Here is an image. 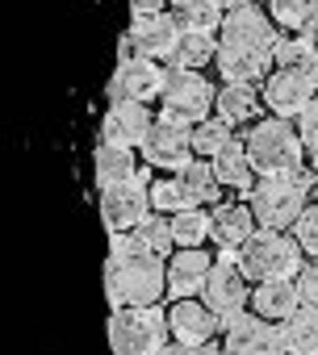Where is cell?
I'll use <instances>...</instances> for the list:
<instances>
[{
	"label": "cell",
	"mask_w": 318,
	"mask_h": 355,
	"mask_svg": "<svg viewBox=\"0 0 318 355\" xmlns=\"http://www.w3.org/2000/svg\"><path fill=\"white\" fill-rule=\"evenodd\" d=\"M214 272V259L201 251V247H176V255L168 259V293L181 301V297H197L206 288Z\"/></svg>",
	"instance_id": "e0dca14e"
},
{
	"label": "cell",
	"mask_w": 318,
	"mask_h": 355,
	"mask_svg": "<svg viewBox=\"0 0 318 355\" xmlns=\"http://www.w3.org/2000/svg\"><path fill=\"white\" fill-rule=\"evenodd\" d=\"M310 189H306V175H260V184L251 189L247 205L260 222V230H293L297 218L310 209L306 205Z\"/></svg>",
	"instance_id": "3957f363"
},
{
	"label": "cell",
	"mask_w": 318,
	"mask_h": 355,
	"mask_svg": "<svg viewBox=\"0 0 318 355\" xmlns=\"http://www.w3.org/2000/svg\"><path fill=\"white\" fill-rule=\"evenodd\" d=\"M101 218H105V226L113 234L134 230L142 218H151V189L138 180V175H130V180H122V184L101 189Z\"/></svg>",
	"instance_id": "30bf717a"
},
{
	"label": "cell",
	"mask_w": 318,
	"mask_h": 355,
	"mask_svg": "<svg viewBox=\"0 0 318 355\" xmlns=\"http://www.w3.org/2000/svg\"><path fill=\"white\" fill-rule=\"evenodd\" d=\"M176 17H181V30L185 34H218L222 21H226V13H222L218 0H193V5L176 9Z\"/></svg>",
	"instance_id": "4316f807"
},
{
	"label": "cell",
	"mask_w": 318,
	"mask_h": 355,
	"mask_svg": "<svg viewBox=\"0 0 318 355\" xmlns=\"http://www.w3.org/2000/svg\"><path fill=\"white\" fill-rule=\"evenodd\" d=\"M272 63H276V67H285V71H314L318 51H314V42H310L306 34H293V38H281V42H276Z\"/></svg>",
	"instance_id": "4dcf8cb0"
},
{
	"label": "cell",
	"mask_w": 318,
	"mask_h": 355,
	"mask_svg": "<svg viewBox=\"0 0 318 355\" xmlns=\"http://www.w3.org/2000/svg\"><path fill=\"white\" fill-rule=\"evenodd\" d=\"M105 293L113 309H134V305H159L168 293V263L159 255H109L105 263Z\"/></svg>",
	"instance_id": "6da1fadb"
},
{
	"label": "cell",
	"mask_w": 318,
	"mask_h": 355,
	"mask_svg": "<svg viewBox=\"0 0 318 355\" xmlns=\"http://www.w3.org/2000/svg\"><path fill=\"white\" fill-rule=\"evenodd\" d=\"M142 155H147V163L159 167V171H181V167H189L193 155H197V150H193V125L164 113V117L155 121L151 138L142 142Z\"/></svg>",
	"instance_id": "52a82bcc"
},
{
	"label": "cell",
	"mask_w": 318,
	"mask_h": 355,
	"mask_svg": "<svg viewBox=\"0 0 318 355\" xmlns=\"http://www.w3.org/2000/svg\"><path fill=\"white\" fill-rule=\"evenodd\" d=\"M155 130V117L142 101H113L109 113H105V142H117V146H142Z\"/></svg>",
	"instance_id": "2e32d148"
},
{
	"label": "cell",
	"mask_w": 318,
	"mask_h": 355,
	"mask_svg": "<svg viewBox=\"0 0 318 355\" xmlns=\"http://www.w3.org/2000/svg\"><path fill=\"white\" fill-rule=\"evenodd\" d=\"M293 239H297L301 255H314V259H318V205H314V209H306V214L297 218Z\"/></svg>",
	"instance_id": "836d02e7"
},
{
	"label": "cell",
	"mask_w": 318,
	"mask_h": 355,
	"mask_svg": "<svg viewBox=\"0 0 318 355\" xmlns=\"http://www.w3.org/2000/svg\"><path fill=\"white\" fill-rule=\"evenodd\" d=\"M310 76H314V88H318V63H314V71H310Z\"/></svg>",
	"instance_id": "b9f144b4"
},
{
	"label": "cell",
	"mask_w": 318,
	"mask_h": 355,
	"mask_svg": "<svg viewBox=\"0 0 318 355\" xmlns=\"http://www.w3.org/2000/svg\"><path fill=\"white\" fill-rule=\"evenodd\" d=\"M231 142H235V134H231V125L222 117H206V121L193 125V150L201 159H218Z\"/></svg>",
	"instance_id": "1f68e13d"
},
{
	"label": "cell",
	"mask_w": 318,
	"mask_h": 355,
	"mask_svg": "<svg viewBox=\"0 0 318 355\" xmlns=\"http://www.w3.org/2000/svg\"><path fill=\"white\" fill-rule=\"evenodd\" d=\"M243 146H247V155H251V163H256L260 175H297L301 159H306V142H301L297 125L285 121V117L256 121L247 130Z\"/></svg>",
	"instance_id": "7a4b0ae2"
},
{
	"label": "cell",
	"mask_w": 318,
	"mask_h": 355,
	"mask_svg": "<svg viewBox=\"0 0 318 355\" xmlns=\"http://www.w3.org/2000/svg\"><path fill=\"white\" fill-rule=\"evenodd\" d=\"M218 42H226V46H251V51H272L276 55L281 38H276V21L268 13H260L256 5H247V9L226 13V21L218 30Z\"/></svg>",
	"instance_id": "5bb4252c"
},
{
	"label": "cell",
	"mask_w": 318,
	"mask_h": 355,
	"mask_svg": "<svg viewBox=\"0 0 318 355\" xmlns=\"http://www.w3.org/2000/svg\"><path fill=\"white\" fill-rule=\"evenodd\" d=\"M181 17L176 13H151V17H134V26L122 38V55H142V59H172L176 42H181Z\"/></svg>",
	"instance_id": "9c48e42d"
},
{
	"label": "cell",
	"mask_w": 318,
	"mask_h": 355,
	"mask_svg": "<svg viewBox=\"0 0 318 355\" xmlns=\"http://www.w3.org/2000/svg\"><path fill=\"white\" fill-rule=\"evenodd\" d=\"M172 234H176V247H201L206 239H214V214H206L201 205L185 209L172 218Z\"/></svg>",
	"instance_id": "f1b7e54d"
},
{
	"label": "cell",
	"mask_w": 318,
	"mask_h": 355,
	"mask_svg": "<svg viewBox=\"0 0 318 355\" xmlns=\"http://www.w3.org/2000/svg\"><path fill=\"white\" fill-rule=\"evenodd\" d=\"M218 326H222V318H218L206 301H197V297H181V301L168 309V330H172L176 347H201V343H214Z\"/></svg>",
	"instance_id": "9a60e30c"
},
{
	"label": "cell",
	"mask_w": 318,
	"mask_h": 355,
	"mask_svg": "<svg viewBox=\"0 0 318 355\" xmlns=\"http://www.w3.org/2000/svg\"><path fill=\"white\" fill-rule=\"evenodd\" d=\"M214 59H218V42H214V34H181V42H176V51H172L168 67L201 71V67L214 63Z\"/></svg>",
	"instance_id": "484cf974"
},
{
	"label": "cell",
	"mask_w": 318,
	"mask_h": 355,
	"mask_svg": "<svg viewBox=\"0 0 318 355\" xmlns=\"http://www.w3.org/2000/svg\"><path fill=\"white\" fill-rule=\"evenodd\" d=\"M151 209L155 214H185V209H197V201H193V193L185 189V180L181 175H172V180H159V184H151Z\"/></svg>",
	"instance_id": "f546056e"
},
{
	"label": "cell",
	"mask_w": 318,
	"mask_h": 355,
	"mask_svg": "<svg viewBox=\"0 0 318 355\" xmlns=\"http://www.w3.org/2000/svg\"><path fill=\"white\" fill-rule=\"evenodd\" d=\"M172 5H176V9H185V5H193V0H172Z\"/></svg>",
	"instance_id": "60d3db41"
},
{
	"label": "cell",
	"mask_w": 318,
	"mask_h": 355,
	"mask_svg": "<svg viewBox=\"0 0 318 355\" xmlns=\"http://www.w3.org/2000/svg\"><path fill=\"white\" fill-rule=\"evenodd\" d=\"M164 5H172V0H130V13L134 17H151V13H164Z\"/></svg>",
	"instance_id": "8d00e7d4"
},
{
	"label": "cell",
	"mask_w": 318,
	"mask_h": 355,
	"mask_svg": "<svg viewBox=\"0 0 318 355\" xmlns=\"http://www.w3.org/2000/svg\"><path fill=\"white\" fill-rule=\"evenodd\" d=\"M92 175H97V184H101V189L130 180V175H134V146L101 142L97 155H92Z\"/></svg>",
	"instance_id": "7402d4cb"
},
{
	"label": "cell",
	"mask_w": 318,
	"mask_h": 355,
	"mask_svg": "<svg viewBox=\"0 0 318 355\" xmlns=\"http://www.w3.org/2000/svg\"><path fill=\"white\" fill-rule=\"evenodd\" d=\"M218 5H222V13H235V9H247L251 0H218Z\"/></svg>",
	"instance_id": "f35d334b"
},
{
	"label": "cell",
	"mask_w": 318,
	"mask_h": 355,
	"mask_svg": "<svg viewBox=\"0 0 318 355\" xmlns=\"http://www.w3.org/2000/svg\"><path fill=\"white\" fill-rule=\"evenodd\" d=\"M151 355H185V351H176V347H159V351H151Z\"/></svg>",
	"instance_id": "ab89813d"
},
{
	"label": "cell",
	"mask_w": 318,
	"mask_h": 355,
	"mask_svg": "<svg viewBox=\"0 0 318 355\" xmlns=\"http://www.w3.org/2000/svg\"><path fill=\"white\" fill-rule=\"evenodd\" d=\"M297 293H301V305L318 309V259L297 272Z\"/></svg>",
	"instance_id": "d590c367"
},
{
	"label": "cell",
	"mask_w": 318,
	"mask_h": 355,
	"mask_svg": "<svg viewBox=\"0 0 318 355\" xmlns=\"http://www.w3.org/2000/svg\"><path fill=\"white\" fill-rule=\"evenodd\" d=\"M176 175L185 180V189L193 193V201H197V205H210V201H218V193H222V180H218L214 163L193 159V163H189V167H181Z\"/></svg>",
	"instance_id": "83f0119b"
},
{
	"label": "cell",
	"mask_w": 318,
	"mask_h": 355,
	"mask_svg": "<svg viewBox=\"0 0 318 355\" xmlns=\"http://www.w3.org/2000/svg\"><path fill=\"white\" fill-rule=\"evenodd\" d=\"M256 109H260V96H256L251 84H222V88H218L214 113H218L226 125H243V121H251Z\"/></svg>",
	"instance_id": "cb8c5ba5"
},
{
	"label": "cell",
	"mask_w": 318,
	"mask_h": 355,
	"mask_svg": "<svg viewBox=\"0 0 318 355\" xmlns=\"http://www.w3.org/2000/svg\"><path fill=\"white\" fill-rule=\"evenodd\" d=\"M164 88V71H159L155 59H142V55H122L113 76H109V101H151Z\"/></svg>",
	"instance_id": "4fadbf2b"
},
{
	"label": "cell",
	"mask_w": 318,
	"mask_h": 355,
	"mask_svg": "<svg viewBox=\"0 0 318 355\" xmlns=\"http://www.w3.org/2000/svg\"><path fill=\"white\" fill-rule=\"evenodd\" d=\"M281 338L289 355H318V309L301 305L293 318L281 322Z\"/></svg>",
	"instance_id": "603a6c76"
},
{
	"label": "cell",
	"mask_w": 318,
	"mask_h": 355,
	"mask_svg": "<svg viewBox=\"0 0 318 355\" xmlns=\"http://www.w3.org/2000/svg\"><path fill=\"white\" fill-rule=\"evenodd\" d=\"M318 101V88H314V76L310 71H285L276 67L268 80H264V105L272 109V117H301L310 105Z\"/></svg>",
	"instance_id": "8fae6325"
},
{
	"label": "cell",
	"mask_w": 318,
	"mask_h": 355,
	"mask_svg": "<svg viewBox=\"0 0 318 355\" xmlns=\"http://www.w3.org/2000/svg\"><path fill=\"white\" fill-rule=\"evenodd\" d=\"M268 17L289 34H314L318 30V0H268Z\"/></svg>",
	"instance_id": "d4e9b609"
},
{
	"label": "cell",
	"mask_w": 318,
	"mask_h": 355,
	"mask_svg": "<svg viewBox=\"0 0 318 355\" xmlns=\"http://www.w3.org/2000/svg\"><path fill=\"white\" fill-rule=\"evenodd\" d=\"M214 101H218V92H214V84H210L201 71H181V67H168V71H164L159 105H164L168 117H181V121L197 125V121L210 117Z\"/></svg>",
	"instance_id": "8992f818"
},
{
	"label": "cell",
	"mask_w": 318,
	"mask_h": 355,
	"mask_svg": "<svg viewBox=\"0 0 318 355\" xmlns=\"http://www.w3.org/2000/svg\"><path fill=\"white\" fill-rule=\"evenodd\" d=\"M301 309V293H297V280H264L256 284L251 293V313H260L264 322H285Z\"/></svg>",
	"instance_id": "d6986e66"
},
{
	"label": "cell",
	"mask_w": 318,
	"mask_h": 355,
	"mask_svg": "<svg viewBox=\"0 0 318 355\" xmlns=\"http://www.w3.org/2000/svg\"><path fill=\"white\" fill-rule=\"evenodd\" d=\"M201 301H206V305H210L222 322L239 318V313L251 305L247 272L239 268V259H231V255L214 259V272H210V280H206V288H201Z\"/></svg>",
	"instance_id": "ba28073f"
},
{
	"label": "cell",
	"mask_w": 318,
	"mask_h": 355,
	"mask_svg": "<svg viewBox=\"0 0 318 355\" xmlns=\"http://www.w3.org/2000/svg\"><path fill=\"white\" fill-rule=\"evenodd\" d=\"M256 214L251 205H218L214 209V243L222 251H239L251 234H256Z\"/></svg>",
	"instance_id": "ffe728a7"
},
{
	"label": "cell",
	"mask_w": 318,
	"mask_h": 355,
	"mask_svg": "<svg viewBox=\"0 0 318 355\" xmlns=\"http://www.w3.org/2000/svg\"><path fill=\"white\" fill-rule=\"evenodd\" d=\"M268 63H272V51L226 46V42H218V59H214V67L222 71L226 84H256V80H268Z\"/></svg>",
	"instance_id": "ac0fdd59"
},
{
	"label": "cell",
	"mask_w": 318,
	"mask_h": 355,
	"mask_svg": "<svg viewBox=\"0 0 318 355\" xmlns=\"http://www.w3.org/2000/svg\"><path fill=\"white\" fill-rule=\"evenodd\" d=\"M239 268L256 284H264V280H297L301 247H297V239H285V230H256L239 247Z\"/></svg>",
	"instance_id": "277c9868"
},
{
	"label": "cell",
	"mask_w": 318,
	"mask_h": 355,
	"mask_svg": "<svg viewBox=\"0 0 318 355\" xmlns=\"http://www.w3.org/2000/svg\"><path fill=\"white\" fill-rule=\"evenodd\" d=\"M297 134H301V142H306V159H310V167L318 171V101L297 117Z\"/></svg>",
	"instance_id": "e575fe53"
},
{
	"label": "cell",
	"mask_w": 318,
	"mask_h": 355,
	"mask_svg": "<svg viewBox=\"0 0 318 355\" xmlns=\"http://www.w3.org/2000/svg\"><path fill=\"white\" fill-rule=\"evenodd\" d=\"M185 355H226L222 347H214V343H201V347H181Z\"/></svg>",
	"instance_id": "74e56055"
},
{
	"label": "cell",
	"mask_w": 318,
	"mask_h": 355,
	"mask_svg": "<svg viewBox=\"0 0 318 355\" xmlns=\"http://www.w3.org/2000/svg\"><path fill=\"white\" fill-rule=\"evenodd\" d=\"M134 234H138L142 251H151V255H159V259H164V255L176 247V234H172V218H142V222L134 226Z\"/></svg>",
	"instance_id": "d6a6232c"
},
{
	"label": "cell",
	"mask_w": 318,
	"mask_h": 355,
	"mask_svg": "<svg viewBox=\"0 0 318 355\" xmlns=\"http://www.w3.org/2000/svg\"><path fill=\"white\" fill-rule=\"evenodd\" d=\"M214 163V171H218V180H222V189H235V193H251L256 189V163H251V155H247V146L243 142H231L218 159H210Z\"/></svg>",
	"instance_id": "44dd1931"
},
{
	"label": "cell",
	"mask_w": 318,
	"mask_h": 355,
	"mask_svg": "<svg viewBox=\"0 0 318 355\" xmlns=\"http://www.w3.org/2000/svg\"><path fill=\"white\" fill-rule=\"evenodd\" d=\"M168 313L155 305H134V309H113L109 318V343L117 355H151L168 347Z\"/></svg>",
	"instance_id": "5b68a950"
},
{
	"label": "cell",
	"mask_w": 318,
	"mask_h": 355,
	"mask_svg": "<svg viewBox=\"0 0 318 355\" xmlns=\"http://www.w3.org/2000/svg\"><path fill=\"white\" fill-rule=\"evenodd\" d=\"M222 326H226V343H222L226 355H289L285 338H281V326L264 322L260 313H239Z\"/></svg>",
	"instance_id": "7c38bea8"
}]
</instances>
